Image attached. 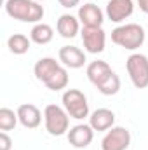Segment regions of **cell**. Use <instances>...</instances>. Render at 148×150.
I'll use <instances>...</instances> for the list:
<instances>
[{"label": "cell", "instance_id": "obj_1", "mask_svg": "<svg viewBox=\"0 0 148 150\" xmlns=\"http://www.w3.org/2000/svg\"><path fill=\"white\" fill-rule=\"evenodd\" d=\"M5 12L23 23H38L44 18V7L35 0H5Z\"/></svg>", "mask_w": 148, "mask_h": 150}, {"label": "cell", "instance_id": "obj_2", "mask_svg": "<svg viewBox=\"0 0 148 150\" xmlns=\"http://www.w3.org/2000/svg\"><path fill=\"white\" fill-rule=\"evenodd\" d=\"M145 28L138 23H125L111 30V42L127 49V51H136L145 44Z\"/></svg>", "mask_w": 148, "mask_h": 150}, {"label": "cell", "instance_id": "obj_3", "mask_svg": "<svg viewBox=\"0 0 148 150\" xmlns=\"http://www.w3.org/2000/svg\"><path fill=\"white\" fill-rule=\"evenodd\" d=\"M44 122L51 136H63L65 133L70 131V115L65 110V107L47 105L44 110Z\"/></svg>", "mask_w": 148, "mask_h": 150}, {"label": "cell", "instance_id": "obj_4", "mask_svg": "<svg viewBox=\"0 0 148 150\" xmlns=\"http://www.w3.org/2000/svg\"><path fill=\"white\" fill-rule=\"evenodd\" d=\"M125 68L136 89L148 87V58L145 54H140V52L131 54L125 61Z\"/></svg>", "mask_w": 148, "mask_h": 150}, {"label": "cell", "instance_id": "obj_5", "mask_svg": "<svg viewBox=\"0 0 148 150\" xmlns=\"http://www.w3.org/2000/svg\"><path fill=\"white\" fill-rule=\"evenodd\" d=\"M63 107L65 110L68 112V115L72 119L77 120H82L85 117H89V103H87V98L82 91L78 89H66L63 93Z\"/></svg>", "mask_w": 148, "mask_h": 150}, {"label": "cell", "instance_id": "obj_6", "mask_svg": "<svg viewBox=\"0 0 148 150\" xmlns=\"http://www.w3.org/2000/svg\"><path fill=\"white\" fill-rule=\"evenodd\" d=\"M131 145V133L122 126H113L101 140V150H127Z\"/></svg>", "mask_w": 148, "mask_h": 150}, {"label": "cell", "instance_id": "obj_7", "mask_svg": "<svg viewBox=\"0 0 148 150\" xmlns=\"http://www.w3.org/2000/svg\"><path fill=\"white\" fill-rule=\"evenodd\" d=\"M82 42H84V49L89 54H99L105 51L106 33L101 26L99 28H82Z\"/></svg>", "mask_w": 148, "mask_h": 150}, {"label": "cell", "instance_id": "obj_8", "mask_svg": "<svg viewBox=\"0 0 148 150\" xmlns=\"http://www.w3.org/2000/svg\"><path fill=\"white\" fill-rule=\"evenodd\" d=\"M77 18L84 25V28H99L103 25V21H105V14L96 4H84V5H80Z\"/></svg>", "mask_w": 148, "mask_h": 150}, {"label": "cell", "instance_id": "obj_9", "mask_svg": "<svg viewBox=\"0 0 148 150\" xmlns=\"http://www.w3.org/2000/svg\"><path fill=\"white\" fill-rule=\"evenodd\" d=\"M134 12L132 0H108L106 4V18L111 23H122Z\"/></svg>", "mask_w": 148, "mask_h": 150}, {"label": "cell", "instance_id": "obj_10", "mask_svg": "<svg viewBox=\"0 0 148 150\" xmlns=\"http://www.w3.org/2000/svg\"><path fill=\"white\" fill-rule=\"evenodd\" d=\"M66 136H68V142L72 147L85 149L94 140V129L91 127V124H77L66 133Z\"/></svg>", "mask_w": 148, "mask_h": 150}, {"label": "cell", "instance_id": "obj_11", "mask_svg": "<svg viewBox=\"0 0 148 150\" xmlns=\"http://www.w3.org/2000/svg\"><path fill=\"white\" fill-rule=\"evenodd\" d=\"M59 61L66 67V68H82L87 61L85 58V52L80 49V47H75V45H63L59 49Z\"/></svg>", "mask_w": 148, "mask_h": 150}, {"label": "cell", "instance_id": "obj_12", "mask_svg": "<svg viewBox=\"0 0 148 150\" xmlns=\"http://www.w3.org/2000/svg\"><path fill=\"white\" fill-rule=\"evenodd\" d=\"M18 119H19L23 127L35 129L42 122V112L32 103H23L18 107Z\"/></svg>", "mask_w": 148, "mask_h": 150}, {"label": "cell", "instance_id": "obj_13", "mask_svg": "<svg viewBox=\"0 0 148 150\" xmlns=\"http://www.w3.org/2000/svg\"><path fill=\"white\" fill-rule=\"evenodd\" d=\"M89 124L94 131H108L115 124V113L110 108H98L91 113Z\"/></svg>", "mask_w": 148, "mask_h": 150}, {"label": "cell", "instance_id": "obj_14", "mask_svg": "<svg viewBox=\"0 0 148 150\" xmlns=\"http://www.w3.org/2000/svg\"><path fill=\"white\" fill-rule=\"evenodd\" d=\"M56 30L63 38H73L80 32V21L72 14H61L56 23Z\"/></svg>", "mask_w": 148, "mask_h": 150}, {"label": "cell", "instance_id": "obj_15", "mask_svg": "<svg viewBox=\"0 0 148 150\" xmlns=\"http://www.w3.org/2000/svg\"><path fill=\"white\" fill-rule=\"evenodd\" d=\"M61 65H59V61H56L54 58H40L37 63H35V67H33V74L37 77L40 82H47L52 75L56 74V70L59 68Z\"/></svg>", "mask_w": 148, "mask_h": 150}, {"label": "cell", "instance_id": "obj_16", "mask_svg": "<svg viewBox=\"0 0 148 150\" xmlns=\"http://www.w3.org/2000/svg\"><path fill=\"white\" fill-rule=\"evenodd\" d=\"M110 72H111L110 65L106 61H103V59H96V61H92V63L87 65V79L94 86H98Z\"/></svg>", "mask_w": 148, "mask_h": 150}, {"label": "cell", "instance_id": "obj_17", "mask_svg": "<svg viewBox=\"0 0 148 150\" xmlns=\"http://www.w3.org/2000/svg\"><path fill=\"white\" fill-rule=\"evenodd\" d=\"M7 47L12 54L16 56H21V54H26L32 47V38H28L23 33H14L11 35L9 40H7Z\"/></svg>", "mask_w": 148, "mask_h": 150}, {"label": "cell", "instance_id": "obj_18", "mask_svg": "<svg viewBox=\"0 0 148 150\" xmlns=\"http://www.w3.org/2000/svg\"><path fill=\"white\" fill-rule=\"evenodd\" d=\"M52 37H54V30H52V26H49V25H45V23H37V25L32 28V32H30L32 42H33V44H38V45L49 44V42L52 40Z\"/></svg>", "mask_w": 148, "mask_h": 150}, {"label": "cell", "instance_id": "obj_19", "mask_svg": "<svg viewBox=\"0 0 148 150\" xmlns=\"http://www.w3.org/2000/svg\"><path fill=\"white\" fill-rule=\"evenodd\" d=\"M96 87H98V91H99L101 94H105V96H113V94H117V93L120 91V79H118V75L111 70L110 74L106 75Z\"/></svg>", "mask_w": 148, "mask_h": 150}, {"label": "cell", "instance_id": "obj_20", "mask_svg": "<svg viewBox=\"0 0 148 150\" xmlns=\"http://www.w3.org/2000/svg\"><path fill=\"white\" fill-rule=\"evenodd\" d=\"M68 80H70V77H68L66 68L59 67V68L56 70V74L45 82V87L51 89V91H61V89H65V87L68 86Z\"/></svg>", "mask_w": 148, "mask_h": 150}, {"label": "cell", "instance_id": "obj_21", "mask_svg": "<svg viewBox=\"0 0 148 150\" xmlns=\"http://www.w3.org/2000/svg\"><path fill=\"white\" fill-rule=\"evenodd\" d=\"M18 112H14V110H11V108H7V107H4V108H0V129L2 131H12L14 127H16V124H18Z\"/></svg>", "mask_w": 148, "mask_h": 150}, {"label": "cell", "instance_id": "obj_22", "mask_svg": "<svg viewBox=\"0 0 148 150\" xmlns=\"http://www.w3.org/2000/svg\"><path fill=\"white\" fill-rule=\"evenodd\" d=\"M11 147H12L11 136H9L5 131H2V133H0V150H11Z\"/></svg>", "mask_w": 148, "mask_h": 150}, {"label": "cell", "instance_id": "obj_23", "mask_svg": "<svg viewBox=\"0 0 148 150\" xmlns=\"http://www.w3.org/2000/svg\"><path fill=\"white\" fill-rule=\"evenodd\" d=\"M58 2H59V5L65 7V9H72V7H77V5L80 4V0H58Z\"/></svg>", "mask_w": 148, "mask_h": 150}, {"label": "cell", "instance_id": "obj_24", "mask_svg": "<svg viewBox=\"0 0 148 150\" xmlns=\"http://www.w3.org/2000/svg\"><path fill=\"white\" fill-rule=\"evenodd\" d=\"M138 5H140V9H141L143 12L148 14V0H138Z\"/></svg>", "mask_w": 148, "mask_h": 150}, {"label": "cell", "instance_id": "obj_25", "mask_svg": "<svg viewBox=\"0 0 148 150\" xmlns=\"http://www.w3.org/2000/svg\"><path fill=\"white\" fill-rule=\"evenodd\" d=\"M35 2H44V0H35Z\"/></svg>", "mask_w": 148, "mask_h": 150}]
</instances>
